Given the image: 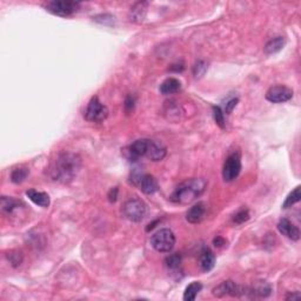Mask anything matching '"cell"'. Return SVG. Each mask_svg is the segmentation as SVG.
Returning <instances> with one entry per match:
<instances>
[{
  "mask_svg": "<svg viewBox=\"0 0 301 301\" xmlns=\"http://www.w3.org/2000/svg\"><path fill=\"white\" fill-rule=\"evenodd\" d=\"M81 167V159L78 154L71 152L60 153L51 167L52 179L67 184L77 177Z\"/></svg>",
  "mask_w": 301,
  "mask_h": 301,
  "instance_id": "obj_1",
  "label": "cell"
},
{
  "mask_svg": "<svg viewBox=\"0 0 301 301\" xmlns=\"http://www.w3.org/2000/svg\"><path fill=\"white\" fill-rule=\"evenodd\" d=\"M207 186V181L203 178H192L187 179L180 184L172 195L169 197V200L174 204H180V205H187L191 204L198 197H200L205 191Z\"/></svg>",
  "mask_w": 301,
  "mask_h": 301,
  "instance_id": "obj_2",
  "label": "cell"
},
{
  "mask_svg": "<svg viewBox=\"0 0 301 301\" xmlns=\"http://www.w3.org/2000/svg\"><path fill=\"white\" fill-rule=\"evenodd\" d=\"M151 245L157 252L169 253L174 248L175 235L169 229H162L151 238Z\"/></svg>",
  "mask_w": 301,
  "mask_h": 301,
  "instance_id": "obj_3",
  "label": "cell"
},
{
  "mask_svg": "<svg viewBox=\"0 0 301 301\" xmlns=\"http://www.w3.org/2000/svg\"><path fill=\"white\" fill-rule=\"evenodd\" d=\"M122 213L132 223H141L147 215V206L141 199L132 198L124 204Z\"/></svg>",
  "mask_w": 301,
  "mask_h": 301,
  "instance_id": "obj_4",
  "label": "cell"
},
{
  "mask_svg": "<svg viewBox=\"0 0 301 301\" xmlns=\"http://www.w3.org/2000/svg\"><path fill=\"white\" fill-rule=\"evenodd\" d=\"M81 4L78 1H69V0H53L47 1L44 7L47 12L58 17H71L80 10Z\"/></svg>",
  "mask_w": 301,
  "mask_h": 301,
  "instance_id": "obj_5",
  "label": "cell"
},
{
  "mask_svg": "<svg viewBox=\"0 0 301 301\" xmlns=\"http://www.w3.org/2000/svg\"><path fill=\"white\" fill-rule=\"evenodd\" d=\"M109 116V109L99 100L98 96H93L85 111V119L91 122H101Z\"/></svg>",
  "mask_w": 301,
  "mask_h": 301,
  "instance_id": "obj_6",
  "label": "cell"
},
{
  "mask_svg": "<svg viewBox=\"0 0 301 301\" xmlns=\"http://www.w3.org/2000/svg\"><path fill=\"white\" fill-rule=\"evenodd\" d=\"M241 172V156L239 152H233L227 157L226 162L224 163L223 178L225 181L231 183L239 177Z\"/></svg>",
  "mask_w": 301,
  "mask_h": 301,
  "instance_id": "obj_7",
  "label": "cell"
},
{
  "mask_svg": "<svg viewBox=\"0 0 301 301\" xmlns=\"http://www.w3.org/2000/svg\"><path fill=\"white\" fill-rule=\"evenodd\" d=\"M292 98H293V90H291L287 86H282V85L272 86L266 92V99L273 104L286 103V101L291 100Z\"/></svg>",
  "mask_w": 301,
  "mask_h": 301,
  "instance_id": "obj_8",
  "label": "cell"
},
{
  "mask_svg": "<svg viewBox=\"0 0 301 301\" xmlns=\"http://www.w3.org/2000/svg\"><path fill=\"white\" fill-rule=\"evenodd\" d=\"M247 288L241 287V286L236 285L232 280H227V281L221 282L217 287L213 289V294L218 298L226 297V295H231V297H242L246 294Z\"/></svg>",
  "mask_w": 301,
  "mask_h": 301,
  "instance_id": "obj_9",
  "label": "cell"
},
{
  "mask_svg": "<svg viewBox=\"0 0 301 301\" xmlns=\"http://www.w3.org/2000/svg\"><path fill=\"white\" fill-rule=\"evenodd\" d=\"M148 140L150 139H138L136 140L132 145L128 146V148L126 150V154L131 162H138L140 158L146 157Z\"/></svg>",
  "mask_w": 301,
  "mask_h": 301,
  "instance_id": "obj_10",
  "label": "cell"
},
{
  "mask_svg": "<svg viewBox=\"0 0 301 301\" xmlns=\"http://www.w3.org/2000/svg\"><path fill=\"white\" fill-rule=\"evenodd\" d=\"M166 147L162 145V142L156 141V140H148L147 152H146V158L152 160V162H160L166 156Z\"/></svg>",
  "mask_w": 301,
  "mask_h": 301,
  "instance_id": "obj_11",
  "label": "cell"
},
{
  "mask_svg": "<svg viewBox=\"0 0 301 301\" xmlns=\"http://www.w3.org/2000/svg\"><path fill=\"white\" fill-rule=\"evenodd\" d=\"M278 230L282 235L287 236L293 241H298L300 239V230L292 224L288 219H281L278 224Z\"/></svg>",
  "mask_w": 301,
  "mask_h": 301,
  "instance_id": "obj_12",
  "label": "cell"
},
{
  "mask_svg": "<svg viewBox=\"0 0 301 301\" xmlns=\"http://www.w3.org/2000/svg\"><path fill=\"white\" fill-rule=\"evenodd\" d=\"M206 214L205 203H198L193 205L186 213V220L191 224H199L204 220Z\"/></svg>",
  "mask_w": 301,
  "mask_h": 301,
  "instance_id": "obj_13",
  "label": "cell"
},
{
  "mask_svg": "<svg viewBox=\"0 0 301 301\" xmlns=\"http://www.w3.org/2000/svg\"><path fill=\"white\" fill-rule=\"evenodd\" d=\"M138 186L145 194L148 195L156 193L158 191V188H159L157 179L151 174H142L138 183Z\"/></svg>",
  "mask_w": 301,
  "mask_h": 301,
  "instance_id": "obj_14",
  "label": "cell"
},
{
  "mask_svg": "<svg viewBox=\"0 0 301 301\" xmlns=\"http://www.w3.org/2000/svg\"><path fill=\"white\" fill-rule=\"evenodd\" d=\"M26 195H27L32 203L40 207H44V208L48 207L49 203H51L48 194L45 192L36 191V189H28V191H26Z\"/></svg>",
  "mask_w": 301,
  "mask_h": 301,
  "instance_id": "obj_15",
  "label": "cell"
},
{
  "mask_svg": "<svg viewBox=\"0 0 301 301\" xmlns=\"http://www.w3.org/2000/svg\"><path fill=\"white\" fill-rule=\"evenodd\" d=\"M214 265H215L214 253H213L208 247H205L200 253V268L204 272H209L213 270Z\"/></svg>",
  "mask_w": 301,
  "mask_h": 301,
  "instance_id": "obj_16",
  "label": "cell"
},
{
  "mask_svg": "<svg viewBox=\"0 0 301 301\" xmlns=\"http://www.w3.org/2000/svg\"><path fill=\"white\" fill-rule=\"evenodd\" d=\"M148 2L147 1H139L136 2L132 7H131L130 11V18L134 23H140L142 22L146 16V11H147L148 7Z\"/></svg>",
  "mask_w": 301,
  "mask_h": 301,
  "instance_id": "obj_17",
  "label": "cell"
},
{
  "mask_svg": "<svg viewBox=\"0 0 301 301\" xmlns=\"http://www.w3.org/2000/svg\"><path fill=\"white\" fill-rule=\"evenodd\" d=\"M181 84L177 78H167L165 81H162V84L160 85V93L165 95L174 94L178 91L180 90Z\"/></svg>",
  "mask_w": 301,
  "mask_h": 301,
  "instance_id": "obj_18",
  "label": "cell"
},
{
  "mask_svg": "<svg viewBox=\"0 0 301 301\" xmlns=\"http://www.w3.org/2000/svg\"><path fill=\"white\" fill-rule=\"evenodd\" d=\"M283 45H285V39L282 37H277L274 39H271L270 42L265 45L264 51L266 54H274L277 52L281 51Z\"/></svg>",
  "mask_w": 301,
  "mask_h": 301,
  "instance_id": "obj_19",
  "label": "cell"
},
{
  "mask_svg": "<svg viewBox=\"0 0 301 301\" xmlns=\"http://www.w3.org/2000/svg\"><path fill=\"white\" fill-rule=\"evenodd\" d=\"M203 288V285L200 282H192L187 286L185 289V293H184V300L185 301H194L197 295L199 294V292L201 291Z\"/></svg>",
  "mask_w": 301,
  "mask_h": 301,
  "instance_id": "obj_20",
  "label": "cell"
},
{
  "mask_svg": "<svg viewBox=\"0 0 301 301\" xmlns=\"http://www.w3.org/2000/svg\"><path fill=\"white\" fill-rule=\"evenodd\" d=\"M19 205H20V201L16 200V199L7 198V197H2L1 198V208H2V211L8 213V214H10V213H12L16 208H18Z\"/></svg>",
  "mask_w": 301,
  "mask_h": 301,
  "instance_id": "obj_21",
  "label": "cell"
},
{
  "mask_svg": "<svg viewBox=\"0 0 301 301\" xmlns=\"http://www.w3.org/2000/svg\"><path fill=\"white\" fill-rule=\"evenodd\" d=\"M301 199V191H300V186H298L294 191H292L288 194V197L286 198L285 203H283L282 207L283 208H288V207H292L294 204L299 203Z\"/></svg>",
  "mask_w": 301,
  "mask_h": 301,
  "instance_id": "obj_22",
  "label": "cell"
},
{
  "mask_svg": "<svg viewBox=\"0 0 301 301\" xmlns=\"http://www.w3.org/2000/svg\"><path fill=\"white\" fill-rule=\"evenodd\" d=\"M28 173H30V171L25 167L16 168L13 169L12 173H11V180H12V183L14 184H20L27 178Z\"/></svg>",
  "mask_w": 301,
  "mask_h": 301,
  "instance_id": "obj_23",
  "label": "cell"
},
{
  "mask_svg": "<svg viewBox=\"0 0 301 301\" xmlns=\"http://www.w3.org/2000/svg\"><path fill=\"white\" fill-rule=\"evenodd\" d=\"M165 264H166V266H167V268H169V270H172V271L179 270L180 265H181L180 254L174 253V254H171V255H168L167 258L165 259Z\"/></svg>",
  "mask_w": 301,
  "mask_h": 301,
  "instance_id": "obj_24",
  "label": "cell"
},
{
  "mask_svg": "<svg viewBox=\"0 0 301 301\" xmlns=\"http://www.w3.org/2000/svg\"><path fill=\"white\" fill-rule=\"evenodd\" d=\"M207 69H208V65H207L206 61L204 60H198L195 63L194 67H193V74H194L195 78H201L204 74H205Z\"/></svg>",
  "mask_w": 301,
  "mask_h": 301,
  "instance_id": "obj_25",
  "label": "cell"
},
{
  "mask_svg": "<svg viewBox=\"0 0 301 301\" xmlns=\"http://www.w3.org/2000/svg\"><path fill=\"white\" fill-rule=\"evenodd\" d=\"M213 116H214V120L217 122V125L220 128H225L226 126V122H225V116L223 110L219 106H213Z\"/></svg>",
  "mask_w": 301,
  "mask_h": 301,
  "instance_id": "obj_26",
  "label": "cell"
},
{
  "mask_svg": "<svg viewBox=\"0 0 301 301\" xmlns=\"http://www.w3.org/2000/svg\"><path fill=\"white\" fill-rule=\"evenodd\" d=\"M7 259H8V261L12 264V266H14V267H18V266L22 265V262H23L22 253L16 252V251H12V252L8 253Z\"/></svg>",
  "mask_w": 301,
  "mask_h": 301,
  "instance_id": "obj_27",
  "label": "cell"
},
{
  "mask_svg": "<svg viewBox=\"0 0 301 301\" xmlns=\"http://www.w3.org/2000/svg\"><path fill=\"white\" fill-rule=\"evenodd\" d=\"M248 219H250V212H248V209H240L238 213H235L233 221H234L235 224H244Z\"/></svg>",
  "mask_w": 301,
  "mask_h": 301,
  "instance_id": "obj_28",
  "label": "cell"
},
{
  "mask_svg": "<svg viewBox=\"0 0 301 301\" xmlns=\"http://www.w3.org/2000/svg\"><path fill=\"white\" fill-rule=\"evenodd\" d=\"M238 101H239L238 98L230 99V100L226 103V105H225V112H226L227 115H230V113L235 109V106H236V104H238Z\"/></svg>",
  "mask_w": 301,
  "mask_h": 301,
  "instance_id": "obj_29",
  "label": "cell"
},
{
  "mask_svg": "<svg viewBox=\"0 0 301 301\" xmlns=\"http://www.w3.org/2000/svg\"><path fill=\"white\" fill-rule=\"evenodd\" d=\"M118 187H113V188L110 189L109 194H107V198H109L110 203H116V199H118Z\"/></svg>",
  "mask_w": 301,
  "mask_h": 301,
  "instance_id": "obj_30",
  "label": "cell"
},
{
  "mask_svg": "<svg viewBox=\"0 0 301 301\" xmlns=\"http://www.w3.org/2000/svg\"><path fill=\"white\" fill-rule=\"evenodd\" d=\"M134 109V99L133 96L128 95L126 98V100H125V110H126L127 113L132 112Z\"/></svg>",
  "mask_w": 301,
  "mask_h": 301,
  "instance_id": "obj_31",
  "label": "cell"
},
{
  "mask_svg": "<svg viewBox=\"0 0 301 301\" xmlns=\"http://www.w3.org/2000/svg\"><path fill=\"white\" fill-rule=\"evenodd\" d=\"M301 298V295L299 292H294V293H289L287 297H286V300H299Z\"/></svg>",
  "mask_w": 301,
  "mask_h": 301,
  "instance_id": "obj_32",
  "label": "cell"
},
{
  "mask_svg": "<svg viewBox=\"0 0 301 301\" xmlns=\"http://www.w3.org/2000/svg\"><path fill=\"white\" fill-rule=\"evenodd\" d=\"M213 244H214L215 247H221L223 245H225V239L221 238V236H217V238H214V240H213Z\"/></svg>",
  "mask_w": 301,
  "mask_h": 301,
  "instance_id": "obj_33",
  "label": "cell"
}]
</instances>
